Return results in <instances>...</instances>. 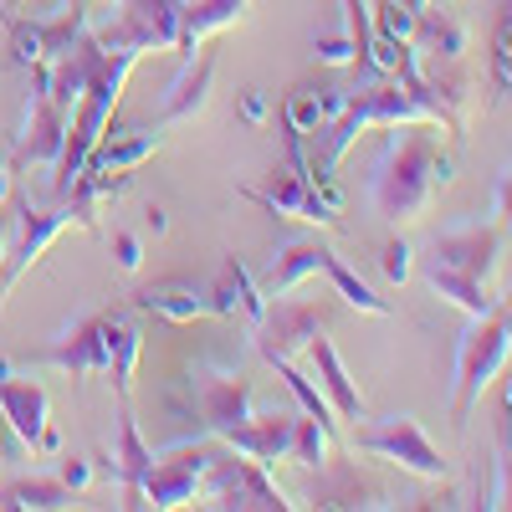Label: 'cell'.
Returning <instances> with one entry per match:
<instances>
[{"mask_svg":"<svg viewBox=\"0 0 512 512\" xmlns=\"http://www.w3.org/2000/svg\"><path fill=\"white\" fill-rule=\"evenodd\" d=\"M323 123H328V113H323V88H292V93L282 98V128H287V134L313 139Z\"/></svg>","mask_w":512,"mask_h":512,"instance_id":"cell-29","label":"cell"},{"mask_svg":"<svg viewBox=\"0 0 512 512\" xmlns=\"http://www.w3.org/2000/svg\"><path fill=\"white\" fill-rule=\"evenodd\" d=\"M210 297H216V318H246V323H256V318H262V308H267V297H262V287H256V277L246 272L241 256H226V262H221L216 282H210Z\"/></svg>","mask_w":512,"mask_h":512,"instance_id":"cell-23","label":"cell"},{"mask_svg":"<svg viewBox=\"0 0 512 512\" xmlns=\"http://www.w3.org/2000/svg\"><path fill=\"white\" fill-rule=\"evenodd\" d=\"M410 256H415V251H410L405 241H390V246H384V256H379V262H384V277H390L395 287L415 272V267H410Z\"/></svg>","mask_w":512,"mask_h":512,"instance_id":"cell-36","label":"cell"},{"mask_svg":"<svg viewBox=\"0 0 512 512\" xmlns=\"http://www.w3.org/2000/svg\"><path fill=\"white\" fill-rule=\"evenodd\" d=\"M216 441H221V436H216ZM195 502H205V507H262V512H287V507H297V502L267 477L262 461L231 456L226 441H221L216 461H210V472H205Z\"/></svg>","mask_w":512,"mask_h":512,"instance_id":"cell-6","label":"cell"},{"mask_svg":"<svg viewBox=\"0 0 512 512\" xmlns=\"http://www.w3.org/2000/svg\"><path fill=\"white\" fill-rule=\"evenodd\" d=\"M113 262L123 267V272H139V262H144V246H139V236L134 231H113Z\"/></svg>","mask_w":512,"mask_h":512,"instance_id":"cell-34","label":"cell"},{"mask_svg":"<svg viewBox=\"0 0 512 512\" xmlns=\"http://www.w3.org/2000/svg\"><path fill=\"white\" fill-rule=\"evenodd\" d=\"M456 180V159L441 149L436 123L415 118V123H395V134L384 139V154L369 169V205L379 221L405 226L415 216L431 210V200Z\"/></svg>","mask_w":512,"mask_h":512,"instance_id":"cell-1","label":"cell"},{"mask_svg":"<svg viewBox=\"0 0 512 512\" xmlns=\"http://www.w3.org/2000/svg\"><path fill=\"white\" fill-rule=\"evenodd\" d=\"M287 461H297V466H308V472H323V461H328V431L303 410L297 415V431H292V456Z\"/></svg>","mask_w":512,"mask_h":512,"instance_id":"cell-31","label":"cell"},{"mask_svg":"<svg viewBox=\"0 0 512 512\" xmlns=\"http://www.w3.org/2000/svg\"><path fill=\"white\" fill-rule=\"evenodd\" d=\"M164 149V123H154V128H118L108 123V134L98 139V149L88 154V164L82 169H103V175H128V169H139L149 154H159Z\"/></svg>","mask_w":512,"mask_h":512,"instance_id":"cell-19","label":"cell"},{"mask_svg":"<svg viewBox=\"0 0 512 512\" xmlns=\"http://www.w3.org/2000/svg\"><path fill=\"white\" fill-rule=\"evenodd\" d=\"M134 313H159L169 323H195V318H216V297H210V287L169 277V282H149V287L134 292Z\"/></svg>","mask_w":512,"mask_h":512,"instance_id":"cell-18","label":"cell"},{"mask_svg":"<svg viewBox=\"0 0 512 512\" xmlns=\"http://www.w3.org/2000/svg\"><path fill=\"white\" fill-rule=\"evenodd\" d=\"M185 410L195 420V436H226L231 425H241L256 410L251 395V379L241 369H216V364H200L185 384Z\"/></svg>","mask_w":512,"mask_h":512,"instance_id":"cell-5","label":"cell"},{"mask_svg":"<svg viewBox=\"0 0 512 512\" xmlns=\"http://www.w3.org/2000/svg\"><path fill=\"white\" fill-rule=\"evenodd\" d=\"M251 0H180V57H190L200 41H210L216 31L236 26L246 16Z\"/></svg>","mask_w":512,"mask_h":512,"instance_id":"cell-24","label":"cell"},{"mask_svg":"<svg viewBox=\"0 0 512 512\" xmlns=\"http://www.w3.org/2000/svg\"><path fill=\"white\" fill-rule=\"evenodd\" d=\"M482 507H512V446H507V441H502V451H497V492H492Z\"/></svg>","mask_w":512,"mask_h":512,"instance_id":"cell-35","label":"cell"},{"mask_svg":"<svg viewBox=\"0 0 512 512\" xmlns=\"http://www.w3.org/2000/svg\"><path fill=\"white\" fill-rule=\"evenodd\" d=\"M308 359H313V369H318V390H323V400L333 405V415H344V420L359 425V420L369 415V410H364V395H359V384L349 379L344 359H338V349L328 344L323 333L308 344Z\"/></svg>","mask_w":512,"mask_h":512,"instance_id":"cell-20","label":"cell"},{"mask_svg":"<svg viewBox=\"0 0 512 512\" xmlns=\"http://www.w3.org/2000/svg\"><path fill=\"white\" fill-rule=\"evenodd\" d=\"M318 62H328V67H354V41H344V36H318Z\"/></svg>","mask_w":512,"mask_h":512,"instance_id":"cell-37","label":"cell"},{"mask_svg":"<svg viewBox=\"0 0 512 512\" xmlns=\"http://www.w3.org/2000/svg\"><path fill=\"white\" fill-rule=\"evenodd\" d=\"M113 477L123 482V507H144V477L154 466V446L139 436V420L128 410V400H118V431H113Z\"/></svg>","mask_w":512,"mask_h":512,"instance_id":"cell-16","label":"cell"},{"mask_svg":"<svg viewBox=\"0 0 512 512\" xmlns=\"http://www.w3.org/2000/svg\"><path fill=\"white\" fill-rule=\"evenodd\" d=\"M67 502L72 492L62 487V477H21L11 487H0V507L6 512H57Z\"/></svg>","mask_w":512,"mask_h":512,"instance_id":"cell-28","label":"cell"},{"mask_svg":"<svg viewBox=\"0 0 512 512\" xmlns=\"http://www.w3.org/2000/svg\"><path fill=\"white\" fill-rule=\"evenodd\" d=\"M512 359V303H497L492 313L472 318V328L456 344V395H451V420L466 425L492 379H502Z\"/></svg>","mask_w":512,"mask_h":512,"instance_id":"cell-3","label":"cell"},{"mask_svg":"<svg viewBox=\"0 0 512 512\" xmlns=\"http://www.w3.org/2000/svg\"><path fill=\"white\" fill-rule=\"evenodd\" d=\"M57 477H62V487H67V492H82V487L93 482V466L82 461V456H67V461L57 466Z\"/></svg>","mask_w":512,"mask_h":512,"instance_id":"cell-38","label":"cell"},{"mask_svg":"<svg viewBox=\"0 0 512 512\" xmlns=\"http://www.w3.org/2000/svg\"><path fill=\"white\" fill-rule=\"evenodd\" d=\"M108 52H175L180 47V0H118V16L93 31Z\"/></svg>","mask_w":512,"mask_h":512,"instance_id":"cell-9","label":"cell"},{"mask_svg":"<svg viewBox=\"0 0 512 512\" xmlns=\"http://www.w3.org/2000/svg\"><path fill=\"white\" fill-rule=\"evenodd\" d=\"M241 118H246V123H262V118H267V93H262V88H246V93H241Z\"/></svg>","mask_w":512,"mask_h":512,"instance_id":"cell-40","label":"cell"},{"mask_svg":"<svg viewBox=\"0 0 512 512\" xmlns=\"http://www.w3.org/2000/svg\"><path fill=\"white\" fill-rule=\"evenodd\" d=\"M507 410H512V374H507Z\"/></svg>","mask_w":512,"mask_h":512,"instance_id":"cell-43","label":"cell"},{"mask_svg":"<svg viewBox=\"0 0 512 512\" xmlns=\"http://www.w3.org/2000/svg\"><path fill=\"white\" fill-rule=\"evenodd\" d=\"M31 364H52L72 379L82 374H108V313H88L47 338V349H36Z\"/></svg>","mask_w":512,"mask_h":512,"instance_id":"cell-12","label":"cell"},{"mask_svg":"<svg viewBox=\"0 0 512 512\" xmlns=\"http://www.w3.org/2000/svg\"><path fill=\"white\" fill-rule=\"evenodd\" d=\"M6 11H21V0H11V6H6ZM6 11H0V16H6Z\"/></svg>","mask_w":512,"mask_h":512,"instance_id":"cell-44","label":"cell"},{"mask_svg":"<svg viewBox=\"0 0 512 512\" xmlns=\"http://www.w3.org/2000/svg\"><path fill=\"white\" fill-rule=\"evenodd\" d=\"M415 41H420L425 57L461 62V52H466V26H461L446 6H431V11H420V21H415Z\"/></svg>","mask_w":512,"mask_h":512,"instance_id":"cell-26","label":"cell"},{"mask_svg":"<svg viewBox=\"0 0 512 512\" xmlns=\"http://www.w3.org/2000/svg\"><path fill=\"white\" fill-rule=\"evenodd\" d=\"M72 226H82V216H77V205L72 200H62V205H52V210H36L31 200H16V246H6V262H0V303L16 292V282L41 262V251H47L62 231H72Z\"/></svg>","mask_w":512,"mask_h":512,"instance_id":"cell-10","label":"cell"},{"mask_svg":"<svg viewBox=\"0 0 512 512\" xmlns=\"http://www.w3.org/2000/svg\"><path fill=\"white\" fill-rule=\"evenodd\" d=\"M492 88L512 93V0H502V16L492 31Z\"/></svg>","mask_w":512,"mask_h":512,"instance_id":"cell-32","label":"cell"},{"mask_svg":"<svg viewBox=\"0 0 512 512\" xmlns=\"http://www.w3.org/2000/svg\"><path fill=\"white\" fill-rule=\"evenodd\" d=\"M328 323H333V308H328V303L277 292L272 303L262 308V318L251 323V349L262 354L267 364L292 359V354H308V344H313Z\"/></svg>","mask_w":512,"mask_h":512,"instance_id":"cell-4","label":"cell"},{"mask_svg":"<svg viewBox=\"0 0 512 512\" xmlns=\"http://www.w3.org/2000/svg\"><path fill=\"white\" fill-rule=\"evenodd\" d=\"M0 415L11 420V431L21 436V446L62 451V436L52 431V395H47V384L31 379V374H11L6 359H0Z\"/></svg>","mask_w":512,"mask_h":512,"instance_id":"cell-11","label":"cell"},{"mask_svg":"<svg viewBox=\"0 0 512 512\" xmlns=\"http://www.w3.org/2000/svg\"><path fill=\"white\" fill-rule=\"evenodd\" d=\"M210 82H216V52L200 41V47L185 57V67L175 72V82H169V93H164V103H159V123L169 128V123L195 118V113L205 108V98H210Z\"/></svg>","mask_w":512,"mask_h":512,"instance_id":"cell-17","label":"cell"},{"mask_svg":"<svg viewBox=\"0 0 512 512\" xmlns=\"http://www.w3.org/2000/svg\"><path fill=\"white\" fill-rule=\"evenodd\" d=\"M11 226H16V216H11V221L0 216V262H6V246H11Z\"/></svg>","mask_w":512,"mask_h":512,"instance_id":"cell-41","label":"cell"},{"mask_svg":"<svg viewBox=\"0 0 512 512\" xmlns=\"http://www.w3.org/2000/svg\"><path fill=\"white\" fill-rule=\"evenodd\" d=\"M502 246H507V231L497 221H466L456 231H441L431 241V256L425 262H441V267H456L477 282H492L497 277V262H502Z\"/></svg>","mask_w":512,"mask_h":512,"instance_id":"cell-13","label":"cell"},{"mask_svg":"<svg viewBox=\"0 0 512 512\" xmlns=\"http://www.w3.org/2000/svg\"><path fill=\"white\" fill-rule=\"evenodd\" d=\"M272 369H277V374L287 379V390L297 395V405H303V410H308V415H313V420L323 425V431H328V436H338V420H333V405L323 400V390H318V384H313V379H308L303 369H297L292 359H277Z\"/></svg>","mask_w":512,"mask_h":512,"instance_id":"cell-30","label":"cell"},{"mask_svg":"<svg viewBox=\"0 0 512 512\" xmlns=\"http://www.w3.org/2000/svg\"><path fill=\"white\" fill-rule=\"evenodd\" d=\"M292 431H297V415L292 410H272V415H246L241 425H231V431L221 436L236 456H246V461H262L267 472L277 461H287L292 456Z\"/></svg>","mask_w":512,"mask_h":512,"instance_id":"cell-15","label":"cell"},{"mask_svg":"<svg viewBox=\"0 0 512 512\" xmlns=\"http://www.w3.org/2000/svg\"><path fill=\"white\" fill-rule=\"evenodd\" d=\"M425 282H431L446 303H456L466 318H482V313H492L502 303V297L492 292V282H477V277H466L456 267H441V262H425Z\"/></svg>","mask_w":512,"mask_h":512,"instance_id":"cell-25","label":"cell"},{"mask_svg":"<svg viewBox=\"0 0 512 512\" xmlns=\"http://www.w3.org/2000/svg\"><path fill=\"white\" fill-rule=\"evenodd\" d=\"M221 441L216 436H180L169 451H154V466H149V477H144V507H185L200 497V482L210 472V461H216Z\"/></svg>","mask_w":512,"mask_h":512,"instance_id":"cell-7","label":"cell"},{"mask_svg":"<svg viewBox=\"0 0 512 512\" xmlns=\"http://www.w3.org/2000/svg\"><path fill=\"white\" fill-rule=\"evenodd\" d=\"M436 6H446V0H436Z\"/></svg>","mask_w":512,"mask_h":512,"instance_id":"cell-45","label":"cell"},{"mask_svg":"<svg viewBox=\"0 0 512 512\" xmlns=\"http://www.w3.org/2000/svg\"><path fill=\"white\" fill-rule=\"evenodd\" d=\"M16 149H11V139H0V200L11 195V185H16Z\"/></svg>","mask_w":512,"mask_h":512,"instance_id":"cell-39","label":"cell"},{"mask_svg":"<svg viewBox=\"0 0 512 512\" xmlns=\"http://www.w3.org/2000/svg\"><path fill=\"white\" fill-rule=\"evenodd\" d=\"M492 216H497V226L512 236V164L497 175V185H492Z\"/></svg>","mask_w":512,"mask_h":512,"instance_id":"cell-33","label":"cell"},{"mask_svg":"<svg viewBox=\"0 0 512 512\" xmlns=\"http://www.w3.org/2000/svg\"><path fill=\"white\" fill-rule=\"evenodd\" d=\"M323 277L333 282V292L344 297L349 308L374 313V318H390V313H395V308H390V297H379V292H374V287H369V282H364V277H359V272H354V267H349L333 246H328V256H323Z\"/></svg>","mask_w":512,"mask_h":512,"instance_id":"cell-27","label":"cell"},{"mask_svg":"<svg viewBox=\"0 0 512 512\" xmlns=\"http://www.w3.org/2000/svg\"><path fill=\"white\" fill-rule=\"evenodd\" d=\"M134 52H108L103 57V67L93 72V82H88V93L77 98V108H72V123H67V144H62V159L52 164L57 169V195L67 200V190L77 185V175H82V164H88V154L98 149V139L108 134V123H113V108H118V98H123V82H128V72H134Z\"/></svg>","mask_w":512,"mask_h":512,"instance_id":"cell-2","label":"cell"},{"mask_svg":"<svg viewBox=\"0 0 512 512\" xmlns=\"http://www.w3.org/2000/svg\"><path fill=\"white\" fill-rule=\"evenodd\" d=\"M323 256H328V241L318 236H292L272 251V262H267V277H262V292L277 297V292H292L303 277L323 272Z\"/></svg>","mask_w":512,"mask_h":512,"instance_id":"cell-21","label":"cell"},{"mask_svg":"<svg viewBox=\"0 0 512 512\" xmlns=\"http://www.w3.org/2000/svg\"><path fill=\"white\" fill-rule=\"evenodd\" d=\"M354 446L369 451V456H384V461L405 466V472H415V477H431V482L446 477V456L431 446V436L420 431L415 415H379V420L364 415L354 425Z\"/></svg>","mask_w":512,"mask_h":512,"instance_id":"cell-8","label":"cell"},{"mask_svg":"<svg viewBox=\"0 0 512 512\" xmlns=\"http://www.w3.org/2000/svg\"><path fill=\"white\" fill-rule=\"evenodd\" d=\"M139 354H144V328H139L134 308H113V313H108V379H113L118 400L134 395Z\"/></svg>","mask_w":512,"mask_h":512,"instance_id":"cell-22","label":"cell"},{"mask_svg":"<svg viewBox=\"0 0 512 512\" xmlns=\"http://www.w3.org/2000/svg\"><path fill=\"white\" fill-rule=\"evenodd\" d=\"M88 6H103V11H118V0H88Z\"/></svg>","mask_w":512,"mask_h":512,"instance_id":"cell-42","label":"cell"},{"mask_svg":"<svg viewBox=\"0 0 512 512\" xmlns=\"http://www.w3.org/2000/svg\"><path fill=\"white\" fill-rule=\"evenodd\" d=\"M67 123H72V108H62L36 82V93L26 98V123H21V134L11 139L16 164H41V169L57 164L62 159V144H67Z\"/></svg>","mask_w":512,"mask_h":512,"instance_id":"cell-14","label":"cell"}]
</instances>
